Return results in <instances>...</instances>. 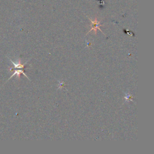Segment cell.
Segmentation results:
<instances>
[{
	"mask_svg": "<svg viewBox=\"0 0 154 154\" xmlns=\"http://www.w3.org/2000/svg\"><path fill=\"white\" fill-rule=\"evenodd\" d=\"M89 19H90V21H91L92 24H91V29H90L89 31L88 32V33L92 31H93L95 34H96V33H97V30H99L101 31L102 33L103 34H104L102 31L101 29H100V26L101 25L100 22L98 21L96 19H95L94 21L92 20V19H90V18H89Z\"/></svg>",
	"mask_w": 154,
	"mask_h": 154,
	"instance_id": "1",
	"label": "cell"
},
{
	"mask_svg": "<svg viewBox=\"0 0 154 154\" xmlns=\"http://www.w3.org/2000/svg\"><path fill=\"white\" fill-rule=\"evenodd\" d=\"M21 74H23L25 76V77H27V78L28 79H29V78L27 76V75L25 74L24 71L22 69H20V70H14V73H13V74L11 75V76L10 77V78L8 79V81L10 80V79H11V78H12V77L14 76L15 75H16L17 77H18V78L19 79V78H20Z\"/></svg>",
	"mask_w": 154,
	"mask_h": 154,
	"instance_id": "2",
	"label": "cell"
},
{
	"mask_svg": "<svg viewBox=\"0 0 154 154\" xmlns=\"http://www.w3.org/2000/svg\"><path fill=\"white\" fill-rule=\"evenodd\" d=\"M10 60L11 63H12V64L14 65V68L15 69H24L25 65L27 64V63L28 61V60L27 61V62L25 63L24 64H22V63H21V62L20 60H19L18 62H16V63H15V62H14V61H13L11 59H10Z\"/></svg>",
	"mask_w": 154,
	"mask_h": 154,
	"instance_id": "3",
	"label": "cell"
},
{
	"mask_svg": "<svg viewBox=\"0 0 154 154\" xmlns=\"http://www.w3.org/2000/svg\"><path fill=\"white\" fill-rule=\"evenodd\" d=\"M133 96H132L129 93H126L125 94V99L126 100V102L128 101H132V98Z\"/></svg>",
	"mask_w": 154,
	"mask_h": 154,
	"instance_id": "4",
	"label": "cell"
},
{
	"mask_svg": "<svg viewBox=\"0 0 154 154\" xmlns=\"http://www.w3.org/2000/svg\"><path fill=\"white\" fill-rule=\"evenodd\" d=\"M64 82H59V88H62L63 86H64Z\"/></svg>",
	"mask_w": 154,
	"mask_h": 154,
	"instance_id": "5",
	"label": "cell"
}]
</instances>
